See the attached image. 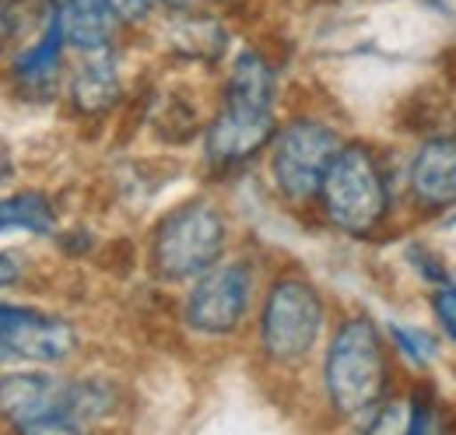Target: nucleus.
<instances>
[{
  "label": "nucleus",
  "mask_w": 456,
  "mask_h": 435,
  "mask_svg": "<svg viewBox=\"0 0 456 435\" xmlns=\"http://www.w3.org/2000/svg\"><path fill=\"white\" fill-rule=\"evenodd\" d=\"M274 99H278L274 67L256 50H242L228 70L225 103L204 130L208 162L215 168L253 162L278 134Z\"/></svg>",
  "instance_id": "nucleus-1"
},
{
  "label": "nucleus",
  "mask_w": 456,
  "mask_h": 435,
  "mask_svg": "<svg viewBox=\"0 0 456 435\" xmlns=\"http://www.w3.org/2000/svg\"><path fill=\"white\" fill-rule=\"evenodd\" d=\"M116 386L106 380H70L50 369H4L0 373V422L14 432L39 418L67 414L85 425L116 407Z\"/></svg>",
  "instance_id": "nucleus-2"
},
{
  "label": "nucleus",
  "mask_w": 456,
  "mask_h": 435,
  "mask_svg": "<svg viewBox=\"0 0 456 435\" xmlns=\"http://www.w3.org/2000/svg\"><path fill=\"white\" fill-rule=\"evenodd\" d=\"M323 382L330 404L347 418L376 407V400L387 390V351L369 316H351L338 326L327 348Z\"/></svg>",
  "instance_id": "nucleus-3"
},
{
  "label": "nucleus",
  "mask_w": 456,
  "mask_h": 435,
  "mask_svg": "<svg viewBox=\"0 0 456 435\" xmlns=\"http://www.w3.org/2000/svg\"><path fill=\"white\" fill-rule=\"evenodd\" d=\"M225 239V215L211 201H186L151 232V271L162 281H197L222 264Z\"/></svg>",
  "instance_id": "nucleus-4"
},
{
  "label": "nucleus",
  "mask_w": 456,
  "mask_h": 435,
  "mask_svg": "<svg viewBox=\"0 0 456 435\" xmlns=\"http://www.w3.org/2000/svg\"><path fill=\"white\" fill-rule=\"evenodd\" d=\"M327 218L347 235H369L387 218V179L365 144H344L316 193Z\"/></svg>",
  "instance_id": "nucleus-5"
},
{
  "label": "nucleus",
  "mask_w": 456,
  "mask_h": 435,
  "mask_svg": "<svg viewBox=\"0 0 456 435\" xmlns=\"http://www.w3.org/2000/svg\"><path fill=\"white\" fill-rule=\"evenodd\" d=\"M323 333V299L305 277H278L260 309V348L271 362H302Z\"/></svg>",
  "instance_id": "nucleus-6"
},
{
  "label": "nucleus",
  "mask_w": 456,
  "mask_h": 435,
  "mask_svg": "<svg viewBox=\"0 0 456 435\" xmlns=\"http://www.w3.org/2000/svg\"><path fill=\"white\" fill-rule=\"evenodd\" d=\"M344 141L323 119L295 116L271 141V176L278 193L291 204H305L320 193L327 168L334 165Z\"/></svg>",
  "instance_id": "nucleus-7"
},
{
  "label": "nucleus",
  "mask_w": 456,
  "mask_h": 435,
  "mask_svg": "<svg viewBox=\"0 0 456 435\" xmlns=\"http://www.w3.org/2000/svg\"><path fill=\"white\" fill-rule=\"evenodd\" d=\"M77 348L70 320L25 302H0V365L4 369H53Z\"/></svg>",
  "instance_id": "nucleus-8"
},
{
  "label": "nucleus",
  "mask_w": 456,
  "mask_h": 435,
  "mask_svg": "<svg viewBox=\"0 0 456 435\" xmlns=\"http://www.w3.org/2000/svg\"><path fill=\"white\" fill-rule=\"evenodd\" d=\"M249 299H253V267L246 260H225L193 281L183 316L190 330L204 337H228L246 320Z\"/></svg>",
  "instance_id": "nucleus-9"
},
{
  "label": "nucleus",
  "mask_w": 456,
  "mask_h": 435,
  "mask_svg": "<svg viewBox=\"0 0 456 435\" xmlns=\"http://www.w3.org/2000/svg\"><path fill=\"white\" fill-rule=\"evenodd\" d=\"M63 56H67V43L60 36L57 18L46 7L39 32L7 60V74L14 88L25 92L28 99H53L63 85Z\"/></svg>",
  "instance_id": "nucleus-10"
},
{
  "label": "nucleus",
  "mask_w": 456,
  "mask_h": 435,
  "mask_svg": "<svg viewBox=\"0 0 456 435\" xmlns=\"http://www.w3.org/2000/svg\"><path fill=\"white\" fill-rule=\"evenodd\" d=\"M123 95V78H119V60L116 50H95V53H77L74 70L67 74V99L81 116H102L119 103Z\"/></svg>",
  "instance_id": "nucleus-11"
},
{
  "label": "nucleus",
  "mask_w": 456,
  "mask_h": 435,
  "mask_svg": "<svg viewBox=\"0 0 456 435\" xmlns=\"http://www.w3.org/2000/svg\"><path fill=\"white\" fill-rule=\"evenodd\" d=\"M46 7L57 18L67 50L95 53V50H110L116 43L119 21L113 18L106 0H46Z\"/></svg>",
  "instance_id": "nucleus-12"
},
{
  "label": "nucleus",
  "mask_w": 456,
  "mask_h": 435,
  "mask_svg": "<svg viewBox=\"0 0 456 435\" xmlns=\"http://www.w3.org/2000/svg\"><path fill=\"white\" fill-rule=\"evenodd\" d=\"M411 193L425 208L456 204V137H432L411 162Z\"/></svg>",
  "instance_id": "nucleus-13"
},
{
  "label": "nucleus",
  "mask_w": 456,
  "mask_h": 435,
  "mask_svg": "<svg viewBox=\"0 0 456 435\" xmlns=\"http://www.w3.org/2000/svg\"><path fill=\"white\" fill-rule=\"evenodd\" d=\"M57 208L43 190H18L0 197V235L4 232H32V235H53Z\"/></svg>",
  "instance_id": "nucleus-14"
},
{
  "label": "nucleus",
  "mask_w": 456,
  "mask_h": 435,
  "mask_svg": "<svg viewBox=\"0 0 456 435\" xmlns=\"http://www.w3.org/2000/svg\"><path fill=\"white\" fill-rule=\"evenodd\" d=\"M46 0H0V56H14L43 25Z\"/></svg>",
  "instance_id": "nucleus-15"
},
{
  "label": "nucleus",
  "mask_w": 456,
  "mask_h": 435,
  "mask_svg": "<svg viewBox=\"0 0 456 435\" xmlns=\"http://www.w3.org/2000/svg\"><path fill=\"white\" fill-rule=\"evenodd\" d=\"M14 435H92V425L67 418V414H53V418H39L32 425L14 429Z\"/></svg>",
  "instance_id": "nucleus-16"
},
{
  "label": "nucleus",
  "mask_w": 456,
  "mask_h": 435,
  "mask_svg": "<svg viewBox=\"0 0 456 435\" xmlns=\"http://www.w3.org/2000/svg\"><path fill=\"white\" fill-rule=\"evenodd\" d=\"M390 333H394V341H397L400 351H403L407 358H414V362H432V355H436V341H432L425 330L390 326Z\"/></svg>",
  "instance_id": "nucleus-17"
},
{
  "label": "nucleus",
  "mask_w": 456,
  "mask_h": 435,
  "mask_svg": "<svg viewBox=\"0 0 456 435\" xmlns=\"http://www.w3.org/2000/svg\"><path fill=\"white\" fill-rule=\"evenodd\" d=\"M106 4H110V11H113L119 25H141L159 7V0H106Z\"/></svg>",
  "instance_id": "nucleus-18"
},
{
  "label": "nucleus",
  "mask_w": 456,
  "mask_h": 435,
  "mask_svg": "<svg viewBox=\"0 0 456 435\" xmlns=\"http://www.w3.org/2000/svg\"><path fill=\"white\" fill-rule=\"evenodd\" d=\"M432 306H436L439 324L446 326V333L456 341V288H443V291L432 299Z\"/></svg>",
  "instance_id": "nucleus-19"
},
{
  "label": "nucleus",
  "mask_w": 456,
  "mask_h": 435,
  "mask_svg": "<svg viewBox=\"0 0 456 435\" xmlns=\"http://www.w3.org/2000/svg\"><path fill=\"white\" fill-rule=\"evenodd\" d=\"M428 422H432V407L425 397H414L411 404V414H407V425L400 435H428Z\"/></svg>",
  "instance_id": "nucleus-20"
},
{
  "label": "nucleus",
  "mask_w": 456,
  "mask_h": 435,
  "mask_svg": "<svg viewBox=\"0 0 456 435\" xmlns=\"http://www.w3.org/2000/svg\"><path fill=\"white\" fill-rule=\"evenodd\" d=\"M21 277H25L21 260H18L14 253H4V250H0V291L18 288V284H21Z\"/></svg>",
  "instance_id": "nucleus-21"
},
{
  "label": "nucleus",
  "mask_w": 456,
  "mask_h": 435,
  "mask_svg": "<svg viewBox=\"0 0 456 435\" xmlns=\"http://www.w3.org/2000/svg\"><path fill=\"white\" fill-rule=\"evenodd\" d=\"M159 4H169V7H190L193 0H159Z\"/></svg>",
  "instance_id": "nucleus-22"
}]
</instances>
